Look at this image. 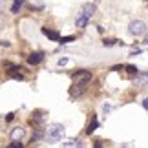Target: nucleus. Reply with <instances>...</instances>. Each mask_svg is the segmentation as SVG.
<instances>
[{"label":"nucleus","instance_id":"nucleus-10","mask_svg":"<svg viewBox=\"0 0 148 148\" xmlns=\"http://www.w3.org/2000/svg\"><path fill=\"white\" fill-rule=\"evenodd\" d=\"M29 123H31V124H35V126H38V124H42V123H44V117H42V113H40V112H35V113H33V117L29 119Z\"/></svg>","mask_w":148,"mask_h":148},{"label":"nucleus","instance_id":"nucleus-9","mask_svg":"<svg viewBox=\"0 0 148 148\" xmlns=\"http://www.w3.org/2000/svg\"><path fill=\"white\" fill-rule=\"evenodd\" d=\"M88 22H90V18H88L86 15H82V13H81V15L77 16V20H75V26H77V27H81V29H84V27L88 26Z\"/></svg>","mask_w":148,"mask_h":148},{"label":"nucleus","instance_id":"nucleus-1","mask_svg":"<svg viewBox=\"0 0 148 148\" xmlns=\"http://www.w3.org/2000/svg\"><path fill=\"white\" fill-rule=\"evenodd\" d=\"M64 134H66L64 124L51 123V124H48V128L44 130V141H48L49 145H55V143H59V141H62Z\"/></svg>","mask_w":148,"mask_h":148},{"label":"nucleus","instance_id":"nucleus-12","mask_svg":"<svg viewBox=\"0 0 148 148\" xmlns=\"http://www.w3.org/2000/svg\"><path fill=\"white\" fill-rule=\"evenodd\" d=\"M22 5H24V0H13V5H11V13H18Z\"/></svg>","mask_w":148,"mask_h":148},{"label":"nucleus","instance_id":"nucleus-4","mask_svg":"<svg viewBox=\"0 0 148 148\" xmlns=\"http://www.w3.org/2000/svg\"><path fill=\"white\" fill-rule=\"evenodd\" d=\"M42 60H44V53H42V51H35V53H31L29 57H27V62H29L31 66L40 64Z\"/></svg>","mask_w":148,"mask_h":148},{"label":"nucleus","instance_id":"nucleus-6","mask_svg":"<svg viewBox=\"0 0 148 148\" xmlns=\"http://www.w3.org/2000/svg\"><path fill=\"white\" fill-rule=\"evenodd\" d=\"M95 9H97V8H95V4L88 2V4H84V5H82V15H86L88 18H92V16L95 15Z\"/></svg>","mask_w":148,"mask_h":148},{"label":"nucleus","instance_id":"nucleus-14","mask_svg":"<svg viewBox=\"0 0 148 148\" xmlns=\"http://www.w3.org/2000/svg\"><path fill=\"white\" fill-rule=\"evenodd\" d=\"M137 81L139 82H146L148 81V73H137Z\"/></svg>","mask_w":148,"mask_h":148},{"label":"nucleus","instance_id":"nucleus-17","mask_svg":"<svg viewBox=\"0 0 148 148\" xmlns=\"http://www.w3.org/2000/svg\"><path fill=\"white\" fill-rule=\"evenodd\" d=\"M124 70H128L130 73H135V75H137V73H139V70H137V68H135V66H124Z\"/></svg>","mask_w":148,"mask_h":148},{"label":"nucleus","instance_id":"nucleus-25","mask_svg":"<svg viewBox=\"0 0 148 148\" xmlns=\"http://www.w3.org/2000/svg\"><path fill=\"white\" fill-rule=\"evenodd\" d=\"M146 4H148V0H146Z\"/></svg>","mask_w":148,"mask_h":148},{"label":"nucleus","instance_id":"nucleus-2","mask_svg":"<svg viewBox=\"0 0 148 148\" xmlns=\"http://www.w3.org/2000/svg\"><path fill=\"white\" fill-rule=\"evenodd\" d=\"M71 81L73 84H77V86H86V84L92 81V71L88 70H79L71 75Z\"/></svg>","mask_w":148,"mask_h":148},{"label":"nucleus","instance_id":"nucleus-19","mask_svg":"<svg viewBox=\"0 0 148 148\" xmlns=\"http://www.w3.org/2000/svg\"><path fill=\"white\" fill-rule=\"evenodd\" d=\"M15 119V113H8V117H5V121H13Z\"/></svg>","mask_w":148,"mask_h":148},{"label":"nucleus","instance_id":"nucleus-8","mask_svg":"<svg viewBox=\"0 0 148 148\" xmlns=\"http://www.w3.org/2000/svg\"><path fill=\"white\" fill-rule=\"evenodd\" d=\"M42 33L49 38V40H59V38H60L59 31H55V29H48V27H42Z\"/></svg>","mask_w":148,"mask_h":148},{"label":"nucleus","instance_id":"nucleus-20","mask_svg":"<svg viewBox=\"0 0 148 148\" xmlns=\"http://www.w3.org/2000/svg\"><path fill=\"white\" fill-rule=\"evenodd\" d=\"M112 70H113V71H121V70H124V66H113Z\"/></svg>","mask_w":148,"mask_h":148},{"label":"nucleus","instance_id":"nucleus-13","mask_svg":"<svg viewBox=\"0 0 148 148\" xmlns=\"http://www.w3.org/2000/svg\"><path fill=\"white\" fill-rule=\"evenodd\" d=\"M38 139H44V132H42V130H37V132L31 135V143H35V141H38Z\"/></svg>","mask_w":148,"mask_h":148},{"label":"nucleus","instance_id":"nucleus-23","mask_svg":"<svg viewBox=\"0 0 148 148\" xmlns=\"http://www.w3.org/2000/svg\"><path fill=\"white\" fill-rule=\"evenodd\" d=\"M95 148H102V143L99 141V143H95Z\"/></svg>","mask_w":148,"mask_h":148},{"label":"nucleus","instance_id":"nucleus-15","mask_svg":"<svg viewBox=\"0 0 148 148\" xmlns=\"http://www.w3.org/2000/svg\"><path fill=\"white\" fill-rule=\"evenodd\" d=\"M71 40H73V37H71V35H70V37H60V38H59V42H60V44H68V42H71Z\"/></svg>","mask_w":148,"mask_h":148},{"label":"nucleus","instance_id":"nucleus-7","mask_svg":"<svg viewBox=\"0 0 148 148\" xmlns=\"http://www.w3.org/2000/svg\"><path fill=\"white\" fill-rule=\"evenodd\" d=\"M22 137H24V128L22 126H15L13 130H11V139L13 141H20Z\"/></svg>","mask_w":148,"mask_h":148},{"label":"nucleus","instance_id":"nucleus-16","mask_svg":"<svg viewBox=\"0 0 148 148\" xmlns=\"http://www.w3.org/2000/svg\"><path fill=\"white\" fill-rule=\"evenodd\" d=\"M8 148H24V145H22L20 141H13V143H11Z\"/></svg>","mask_w":148,"mask_h":148},{"label":"nucleus","instance_id":"nucleus-5","mask_svg":"<svg viewBox=\"0 0 148 148\" xmlns=\"http://www.w3.org/2000/svg\"><path fill=\"white\" fill-rule=\"evenodd\" d=\"M60 146L62 148H82V141L77 137H71V139H66Z\"/></svg>","mask_w":148,"mask_h":148},{"label":"nucleus","instance_id":"nucleus-11","mask_svg":"<svg viewBox=\"0 0 148 148\" xmlns=\"http://www.w3.org/2000/svg\"><path fill=\"white\" fill-rule=\"evenodd\" d=\"M97 124H99V123H97V117L93 115V117H92V121H90V124H88V128H86V134H88V135H92V134L95 132V128H97Z\"/></svg>","mask_w":148,"mask_h":148},{"label":"nucleus","instance_id":"nucleus-18","mask_svg":"<svg viewBox=\"0 0 148 148\" xmlns=\"http://www.w3.org/2000/svg\"><path fill=\"white\" fill-rule=\"evenodd\" d=\"M102 44L110 48V46H113V44H115V40H112V38H104V42H102Z\"/></svg>","mask_w":148,"mask_h":148},{"label":"nucleus","instance_id":"nucleus-24","mask_svg":"<svg viewBox=\"0 0 148 148\" xmlns=\"http://www.w3.org/2000/svg\"><path fill=\"white\" fill-rule=\"evenodd\" d=\"M145 44H148V33H146V37H145Z\"/></svg>","mask_w":148,"mask_h":148},{"label":"nucleus","instance_id":"nucleus-22","mask_svg":"<svg viewBox=\"0 0 148 148\" xmlns=\"http://www.w3.org/2000/svg\"><path fill=\"white\" fill-rule=\"evenodd\" d=\"M143 106H145V110H148V99H145V101H143Z\"/></svg>","mask_w":148,"mask_h":148},{"label":"nucleus","instance_id":"nucleus-21","mask_svg":"<svg viewBox=\"0 0 148 148\" xmlns=\"http://www.w3.org/2000/svg\"><path fill=\"white\" fill-rule=\"evenodd\" d=\"M66 62H68L66 59H60V60H59V66H64V64H66Z\"/></svg>","mask_w":148,"mask_h":148},{"label":"nucleus","instance_id":"nucleus-3","mask_svg":"<svg viewBox=\"0 0 148 148\" xmlns=\"http://www.w3.org/2000/svg\"><path fill=\"white\" fill-rule=\"evenodd\" d=\"M128 31H130V35H134V37H141V35L146 33V24L143 20H132L128 24Z\"/></svg>","mask_w":148,"mask_h":148}]
</instances>
